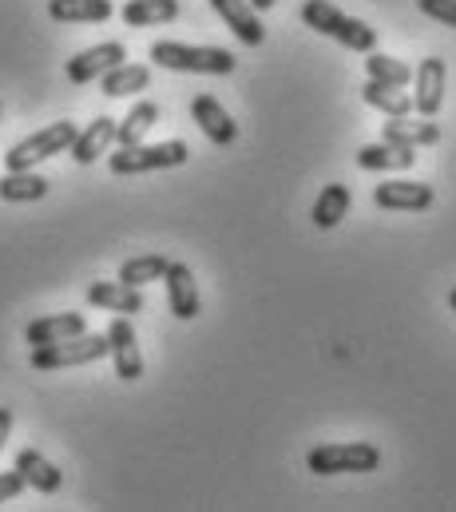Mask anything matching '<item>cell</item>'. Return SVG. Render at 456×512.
Segmentation results:
<instances>
[{
	"instance_id": "29",
	"label": "cell",
	"mask_w": 456,
	"mask_h": 512,
	"mask_svg": "<svg viewBox=\"0 0 456 512\" xmlns=\"http://www.w3.org/2000/svg\"><path fill=\"white\" fill-rule=\"evenodd\" d=\"M417 8H421L425 16H433V20L456 28V0H417Z\"/></svg>"
},
{
	"instance_id": "27",
	"label": "cell",
	"mask_w": 456,
	"mask_h": 512,
	"mask_svg": "<svg viewBox=\"0 0 456 512\" xmlns=\"http://www.w3.org/2000/svg\"><path fill=\"white\" fill-rule=\"evenodd\" d=\"M365 76L377 80V84H389V88H405L413 80V68L397 56H385V52H365Z\"/></svg>"
},
{
	"instance_id": "26",
	"label": "cell",
	"mask_w": 456,
	"mask_h": 512,
	"mask_svg": "<svg viewBox=\"0 0 456 512\" xmlns=\"http://www.w3.org/2000/svg\"><path fill=\"white\" fill-rule=\"evenodd\" d=\"M159 124V104H151V100H143V104H135L119 124H115V143L119 147H131V143H143L147 139V131Z\"/></svg>"
},
{
	"instance_id": "15",
	"label": "cell",
	"mask_w": 456,
	"mask_h": 512,
	"mask_svg": "<svg viewBox=\"0 0 456 512\" xmlns=\"http://www.w3.org/2000/svg\"><path fill=\"white\" fill-rule=\"evenodd\" d=\"M88 306L131 318V314H143V294H139V286H127V282H92L88 286Z\"/></svg>"
},
{
	"instance_id": "20",
	"label": "cell",
	"mask_w": 456,
	"mask_h": 512,
	"mask_svg": "<svg viewBox=\"0 0 456 512\" xmlns=\"http://www.w3.org/2000/svg\"><path fill=\"white\" fill-rule=\"evenodd\" d=\"M349 203H353V195H349V187H345V183H330V187H322V195H318V199H314V207H310L314 227H318V231H334L345 215H349Z\"/></svg>"
},
{
	"instance_id": "19",
	"label": "cell",
	"mask_w": 456,
	"mask_h": 512,
	"mask_svg": "<svg viewBox=\"0 0 456 512\" xmlns=\"http://www.w3.org/2000/svg\"><path fill=\"white\" fill-rule=\"evenodd\" d=\"M112 12V0H48V16L56 24H104Z\"/></svg>"
},
{
	"instance_id": "33",
	"label": "cell",
	"mask_w": 456,
	"mask_h": 512,
	"mask_svg": "<svg viewBox=\"0 0 456 512\" xmlns=\"http://www.w3.org/2000/svg\"><path fill=\"white\" fill-rule=\"evenodd\" d=\"M449 306H453V314H456V290L449 294Z\"/></svg>"
},
{
	"instance_id": "5",
	"label": "cell",
	"mask_w": 456,
	"mask_h": 512,
	"mask_svg": "<svg viewBox=\"0 0 456 512\" xmlns=\"http://www.w3.org/2000/svg\"><path fill=\"white\" fill-rule=\"evenodd\" d=\"M310 473L318 477H334V473H373L381 465V453L369 445V441H330V445H318L310 449L306 457Z\"/></svg>"
},
{
	"instance_id": "23",
	"label": "cell",
	"mask_w": 456,
	"mask_h": 512,
	"mask_svg": "<svg viewBox=\"0 0 456 512\" xmlns=\"http://www.w3.org/2000/svg\"><path fill=\"white\" fill-rule=\"evenodd\" d=\"M48 179L36 171H4L0 179V199L4 203H40L48 195Z\"/></svg>"
},
{
	"instance_id": "13",
	"label": "cell",
	"mask_w": 456,
	"mask_h": 512,
	"mask_svg": "<svg viewBox=\"0 0 456 512\" xmlns=\"http://www.w3.org/2000/svg\"><path fill=\"white\" fill-rule=\"evenodd\" d=\"M88 330V318L68 310V314H44L36 322L24 326V342L28 346H52V342H64V338H76Z\"/></svg>"
},
{
	"instance_id": "32",
	"label": "cell",
	"mask_w": 456,
	"mask_h": 512,
	"mask_svg": "<svg viewBox=\"0 0 456 512\" xmlns=\"http://www.w3.org/2000/svg\"><path fill=\"white\" fill-rule=\"evenodd\" d=\"M250 4H254V8H258V12H270V8H274V4H278V0H250Z\"/></svg>"
},
{
	"instance_id": "7",
	"label": "cell",
	"mask_w": 456,
	"mask_h": 512,
	"mask_svg": "<svg viewBox=\"0 0 456 512\" xmlns=\"http://www.w3.org/2000/svg\"><path fill=\"white\" fill-rule=\"evenodd\" d=\"M108 354H112L119 382H139L143 378V354H139V338H135V326H131L127 314L112 318V326H108Z\"/></svg>"
},
{
	"instance_id": "14",
	"label": "cell",
	"mask_w": 456,
	"mask_h": 512,
	"mask_svg": "<svg viewBox=\"0 0 456 512\" xmlns=\"http://www.w3.org/2000/svg\"><path fill=\"white\" fill-rule=\"evenodd\" d=\"M211 8L227 20V28L246 44V48H258L266 40V28L258 20V8L250 0H211Z\"/></svg>"
},
{
	"instance_id": "21",
	"label": "cell",
	"mask_w": 456,
	"mask_h": 512,
	"mask_svg": "<svg viewBox=\"0 0 456 512\" xmlns=\"http://www.w3.org/2000/svg\"><path fill=\"white\" fill-rule=\"evenodd\" d=\"M381 139L385 143H401V147H433L437 139H441V128L433 124V120H409V116H401V120H389L385 128H381Z\"/></svg>"
},
{
	"instance_id": "16",
	"label": "cell",
	"mask_w": 456,
	"mask_h": 512,
	"mask_svg": "<svg viewBox=\"0 0 456 512\" xmlns=\"http://www.w3.org/2000/svg\"><path fill=\"white\" fill-rule=\"evenodd\" d=\"M115 143V120L112 116H96L92 124L84 131H76V139H72V159L80 163V167H88V163H96L100 155H108V147Z\"/></svg>"
},
{
	"instance_id": "11",
	"label": "cell",
	"mask_w": 456,
	"mask_h": 512,
	"mask_svg": "<svg viewBox=\"0 0 456 512\" xmlns=\"http://www.w3.org/2000/svg\"><path fill=\"white\" fill-rule=\"evenodd\" d=\"M373 203L381 211H429L433 207V187L413 183V179H389L373 187Z\"/></svg>"
},
{
	"instance_id": "28",
	"label": "cell",
	"mask_w": 456,
	"mask_h": 512,
	"mask_svg": "<svg viewBox=\"0 0 456 512\" xmlns=\"http://www.w3.org/2000/svg\"><path fill=\"white\" fill-rule=\"evenodd\" d=\"M167 266H171V262L163 255H135L119 266V282H127V286H147V282H159V278L167 274Z\"/></svg>"
},
{
	"instance_id": "4",
	"label": "cell",
	"mask_w": 456,
	"mask_h": 512,
	"mask_svg": "<svg viewBox=\"0 0 456 512\" xmlns=\"http://www.w3.org/2000/svg\"><path fill=\"white\" fill-rule=\"evenodd\" d=\"M187 143L183 139H167V143H131L119 147L108 167L112 175H143V171H167V167H183L187 163Z\"/></svg>"
},
{
	"instance_id": "18",
	"label": "cell",
	"mask_w": 456,
	"mask_h": 512,
	"mask_svg": "<svg viewBox=\"0 0 456 512\" xmlns=\"http://www.w3.org/2000/svg\"><path fill=\"white\" fill-rule=\"evenodd\" d=\"M417 147H401V143H365L361 151H357V167L361 171H409L413 163H417V155H413Z\"/></svg>"
},
{
	"instance_id": "25",
	"label": "cell",
	"mask_w": 456,
	"mask_h": 512,
	"mask_svg": "<svg viewBox=\"0 0 456 512\" xmlns=\"http://www.w3.org/2000/svg\"><path fill=\"white\" fill-rule=\"evenodd\" d=\"M361 100H365L369 108H377L381 116H389V120H401V116H409V112H413V96H405L401 88L377 84V80H365Z\"/></svg>"
},
{
	"instance_id": "24",
	"label": "cell",
	"mask_w": 456,
	"mask_h": 512,
	"mask_svg": "<svg viewBox=\"0 0 456 512\" xmlns=\"http://www.w3.org/2000/svg\"><path fill=\"white\" fill-rule=\"evenodd\" d=\"M119 16H123V24H131V28L171 24V20L179 16V0H127Z\"/></svg>"
},
{
	"instance_id": "9",
	"label": "cell",
	"mask_w": 456,
	"mask_h": 512,
	"mask_svg": "<svg viewBox=\"0 0 456 512\" xmlns=\"http://www.w3.org/2000/svg\"><path fill=\"white\" fill-rule=\"evenodd\" d=\"M163 286H167V306L179 322H195L203 302H199V286H195V274L187 262H171L167 274H163Z\"/></svg>"
},
{
	"instance_id": "2",
	"label": "cell",
	"mask_w": 456,
	"mask_h": 512,
	"mask_svg": "<svg viewBox=\"0 0 456 512\" xmlns=\"http://www.w3.org/2000/svg\"><path fill=\"white\" fill-rule=\"evenodd\" d=\"M151 60L167 72H195V76H230L234 72V52L230 48H203V44H175L159 40L151 44Z\"/></svg>"
},
{
	"instance_id": "17",
	"label": "cell",
	"mask_w": 456,
	"mask_h": 512,
	"mask_svg": "<svg viewBox=\"0 0 456 512\" xmlns=\"http://www.w3.org/2000/svg\"><path fill=\"white\" fill-rule=\"evenodd\" d=\"M16 469H20L24 485L36 489V493H44V497L60 493V485H64V473H60L44 453H36V449H20V453H16Z\"/></svg>"
},
{
	"instance_id": "34",
	"label": "cell",
	"mask_w": 456,
	"mask_h": 512,
	"mask_svg": "<svg viewBox=\"0 0 456 512\" xmlns=\"http://www.w3.org/2000/svg\"><path fill=\"white\" fill-rule=\"evenodd\" d=\"M0 112H4V108H0Z\"/></svg>"
},
{
	"instance_id": "31",
	"label": "cell",
	"mask_w": 456,
	"mask_h": 512,
	"mask_svg": "<svg viewBox=\"0 0 456 512\" xmlns=\"http://www.w3.org/2000/svg\"><path fill=\"white\" fill-rule=\"evenodd\" d=\"M8 433H12V409H8V405H0V449H4Z\"/></svg>"
},
{
	"instance_id": "8",
	"label": "cell",
	"mask_w": 456,
	"mask_h": 512,
	"mask_svg": "<svg viewBox=\"0 0 456 512\" xmlns=\"http://www.w3.org/2000/svg\"><path fill=\"white\" fill-rule=\"evenodd\" d=\"M123 60H127V48L119 40H108V44H92V48L76 52L64 72H68L72 84H92V80H100L104 72H112L115 64H123Z\"/></svg>"
},
{
	"instance_id": "30",
	"label": "cell",
	"mask_w": 456,
	"mask_h": 512,
	"mask_svg": "<svg viewBox=\"0 0 456 512\" xmlns=\"http://www.w3.org/2000/svg\"><path fill=\"white\" fill-rule=\"evenodd\" d=\"M20 489H28V485H24V477H20V469L0 473V505H4V501H12Z\"/></svg>"
},
{
	"instance_id": "6",
	"label": "cell",
	"mask_w": 456,
	"mask_h": 512,
	"mask_svg": "<svg viewBox=\"0 0 456 512\" xmlns=\"http://www.w3.org/2000/svg\"><path fill=\"white\" fill-rule=\"evenodd\" d=\"M72 139H76V124H68V120L36 131V135H28V139H20V143H12V147L4 151V171H32L36 163H44V159L68 151Z\"/></svg>"
},
{
	"instance_id": "1",
	"label": "cell",
	"mask_w": 456,
	"mask_h": 512,
	"mask_svg": "<svg viewBox=\"0 0 456 512\" xmlns=\"http://www.w3.org/2000/svg\"><path fill=\"white\" fill-rule=\"evenodd\" d=\"M302 24L314 28V32H322V36H330V40H338L349 52H361V56L377 48V32L365 20L345 16L342 8H334L330 0H306L302 4Z\"/></svg>"
},
{
	"instance_id": "3",
	"label": "cell",
	"mask_w": 456,
	"mask_h": 512,
	"mask_svg": "<svg viewBox=\"0 0 456 512\" xmlns=\"http://www.w3.org/2000/svg\"><path fill=\"white\" fill-rule=\"evenodd\" d=\"M108 358V334H76V338H64V342H52V346H32V370L40 374H52V370H68V366H88V362H100Z\"/></svg>"
},
{
	"instance_id": "12",
	"label": "cell",
	"mask_w": 456,
	"mask_h": 512,
	"mask_svg": "<svg viewBox=\"0 0 456 512\" xmlns=\"http://www.w3.org/2000/svg\"><path fill=\"white\" fill-rule=\"evenodd\" d=\"M191 120L199 124V131L211 139V143H219V147H230L234 139H238V124L230 120V112L215 100V96H195L191 100Z\"/></svg>"
},
{
	"instance_id": "22",
	"label": "cell",
	"mask_w": 456,
	"mask_h": 512,
	"mask_svg": "<svg viewBox=\"0 0 456 512\" xmlns=\"http://www.w3.org/2000/svg\"><path fill=\"white\" fill-rule=\"evenodd\" d=\"M100 80H104L108 100H123V96H135V92L151 88V68L147 64H115L112 72H104Z\"/></svg>"
},
{
	"instance_id": "10",
	"label": "cell",
	"mask_w": 456,
	"mask_h": 512,
	"mask_svg": "<svg viewBox=\"0 0 456 512\" xmlns=\"http://www.w3.org/2000/svg\"><path fill=\"white\" fill-rule=\"evenodd\" d=\"M413 80H417V96H413V108H417L425 120H433V116L441 112V104H445V80H449V68H445V60H441V56H429V60H421V64H417V72H413Z\"/></svg>"
}]
</instances>
